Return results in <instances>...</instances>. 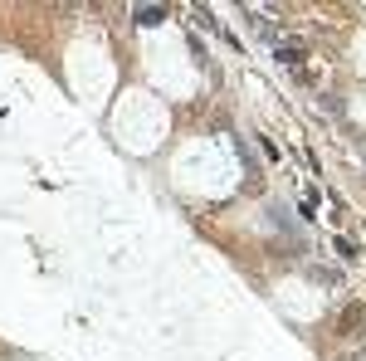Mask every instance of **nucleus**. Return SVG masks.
Wrapping results in <instances>:
<instances>
[{"label": "nucleus", "instance_id": "f257e3e1", "mask_svg": "<svg viewBox=\"0 0 366 361\" xmlns=\"http://www.w3.org/2000/svg\"><path fill=\"white\" fill-rule=\"evenodd\" d=\"M132 20H137V25H162V20H166V6H142Z\"/></svg>", "mask_w": 366, "mask_h": 361}]
</instances>
